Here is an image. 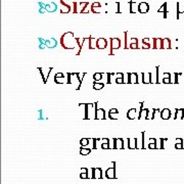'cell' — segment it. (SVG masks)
Listing matches in <instances>:
<instances>
[{"instance_id": "1", "label": "cell", "mask_w": 184, "mask_h": 184, "mask_svg": "<svg viewBox=\"0 0 184 184\" xmlns=\"http://www.w3.org/2000/svg\"><path fill=\"white\" fill-rule=\"evenodd\" d=\"M75 41H77V38L76 39L74 38L73 33L69 32V33H65V34H63V36H61L60 44L63 48H65V49H74L75 47H74L73 45H69V44H72L71 42H75Z\"/></svg>"}, {"instance_id": "2", "label": "cell", "mask_w": 184, "mask_h": 184, "mask_svg": "<svg viewBox=\"0 0 184 184\" xmlns=\"http://www.w3.org/2000/svg\"><path fill=\"white\" fill-rule=\"evenodd\" d=\"M97 106H98V104L95 102V104H94V107H95V109H94V118H95V119H100V120L106 119V111H104V109H98Z\"/></svg>"}, {"instance_id": "3", "label": "cell", "mask_w": 184, "mask_h": 184, "mask_svg": "<svg viewBox=\"0 0 184 184\" xmlns=\"http://www.w3.org/2000/svg\"><path fill=\"white\" fill-rule=\"evenodd\" d=\"M113 167L107 168L106 171V177L107 179H116L117 176H116V163L113 162Z\"/></svg>"}, {"instance_id": "4", "label": "cell", "mask_w": 184, "mask_h": 184, "mask_svg": "<svg viewBox=\"0 0 184 184\" xmlns=\"http://www.w3.org/2000/svg\"><path fill=\"white\" fill-rule=\"evenodd\" d=\"M68 76H65L63 73H56L54 76V82L56 84H65V82L68 83V80L65 79Z\"/></svg>"}, {"instance_id": "5", "label": "cell", "mask_w": 184, "mask_h": 184, "mask_svg": "<svg viewBox=\"0 0 184 184\" xmlns=\"http://www.w3.org/2000/svg\"><path fill=\"white\" fill-rule=\"evenodd\" d=\"M127 77H128V80H127L128 84H138L139 83L138 75L136 73H128L127 74Z\"/></svg>"}, {"instance_id": "6", "label": "cell", "mask_w": 184, "mask_h": 184, "mask_svg": "<svg viewBox=\"0 0 184 184\" xmlns=\"http://www.w3.org/2000/svg\"><path fill=\"white\" fill-rule=\"evenodd\" d=\"M121 47V40L119 38H111V54L114 53V49H118Z\"/></svg>"}, {"instance_id": "7", "label": "cell", "mask_w": 184, "mask_h": 184, "mask_svg": "<svg viewBox=\"0 0 184 184\" xmlns=\"http://www.w3.org/2000/svg\"><path fill=\"white\" fill-rule=\"evenodd\" d=\"M91 171H92V175H91L92 179H101L102 178L101 168H91Z\"/></svg>"}, {"instance_id": "8", "label": "cell", "mask_w": 184, "mask_h": 184, "mask_svg": "<svg viewBox=\"0 0 184 184\" xmlns=\"http://www.w3.org/2000/svg\"><path fill=\"white\" fill-rule=\"evenodd\" d=\"M172 116V111L170 109H163L162 111H160V117L163 120H169Z\"/></svg>"}, {"instance_id": "9", "label": "cell", "mask_w": 184, "mask_h": 184, "mask_svg": "<svg viewBox=\"0 0 184 184\" xmlns=\"http://www.w3.org/2000/svg\"><path fill=\"white\" fill-rule=\"evenodd\" d=\"M107 46V41L104 38H99L96 40V48L98 49H106Z\"/></svg>"}, {"instance_id": "10", "label": "cell", "mask_w": 184, "mask_h": 184, "mask_svg": "<svg viewBox=\"0 0 184 184\" xmlns=\"http://www.w3.org/2000/svg\"><path fill=\"white\" fill-rule=\"evenodd\" d=\"M148 12H150V5H148V3H146V2H140L139 7H138V12L146 14Z\"/></svg>"}, {"instance_id": "11", "label": "cell", "mask_w": 184, "mask_h": 184, "mask_svg": "<svg viewBox=\"0 0 184 184\" xmlns=\"http://www.w3.org/2000/svg\"><path fill=\"white\" fill-rule=\"evenodd\" d=\"M38 71L41 73V76H42V78H43V82L46 83V82H47L48 77H49L50 72L52 71V68H50V69H48L46 73H45V69H42V68H38Z\"/></svg>"}, {"instance_id": "12", "label": "cell", "mask_w": 184, "mask_h": 184, "mask_svg": "<svg viewBox=\"0 0 184 184\" xmlns=\"http://www.w3.org/2000/svg\"><path fill=\"white\" fill-rule=\"evenodd\" d=\"M114 142H115V145L114 148L116 150H124V140L121 138H114Z\"/></svg>"}, {"instance_id": "13", "label": "cell", "mask_w": 184, "mask_h": 184, "mask_svg": "<svg viewBox=\"0 0 184 184\" xmlns=\"http://www.w3.org/2000/svg\"><path fill=\"white\" fill-rule=\"evenodd\" d=\"M141 77H142V83L143 84H150V83H152V73H142L141 74Z\"/></svg>"}, {"instance_id": "14", "label": "cell", "mask_w": 184, "mask_h": 184, "mask_svg": "<svg viewBox=\"0 0 184 184\" xmlns=\"http://www.w3.org/2000/svg\"><path fill=\"white\" fill-rule=\"evenodd\" d=\"M128 148L129 150H138L137 148V138H128Z\"/></svg>"}, {"instance_id": "15", "label": "cell", "mask_w": 184, "mask_h": 184, "mask_svg": "<svg viewBox=\"0 0 184 184\" xmlns=\"http://www.w3.org/2000/svg\"><path fill=\"white\" fill-rule=\"evenodd\" d=\"M137 113H138V109H131L128 111L127 113V118L129 120H134L135 118L137 117Z\"/></svg>"}, {"instance_id": "16", "label": "cell", "mask_w": 184, "mask_h": 184, "mask_svg": "<svg viewBox=\"0 0 184 184\" xmlns=\"http://www.w3.org/2000/svg\"><path fill=\"white\" fill-rule=\"evenodd\" d=\"M56 45H58V42H56L55 39L51 38V39H49V40H45V46H47V47L54 48V47H56Z\"/></svg>"}, {"instance_id": "17", "label": "cell", "mask_w": 184, "mask_h": 184, "mask_svg": "<svg viewBox=\"0 0 184 184\" xmlns=\"http://www.w3.org/2000/svg\"><path fill=\"white\" fill-rule=\"evenodd\" d=\"M45 8H46L47 12H55L58 7H56V4L54 3V2H50L49 4H45Z\"/></svg>"}, {"instance_id": "18", "label": "cell", "mask_w": 184, "mask_h": 184, "mask_svg": "<svg viewBox=\"0 0 184 184\" xmlns=\"http://www.w3.org/2000/svg\"><path fill=\"white\" fill-rule=\"evenodd\" d=\"M148 111H150V109H142L141 111H139V117H138V119H145V120H147Z\"/></svg>"}, {"instance_id": "19", "label": "cell", "mask_w": 184, "mask_h": 184, "mask_svg": "<svg viewBox=\"0 0 184 184\" xmlns=\"http://www.w3.org/2000/svg\"><path fill=\"white\" fill-rule=\"evenodd\" d=\"M183 113H184V109H175V115H174V119H183Z\"/></svg>"}, {"instance_id": "20", "label": "cell", "mask_w": 184, "mask_h": 184, "mask_svg": "<svg viewBox=\"0 0 184 184\" xmlns=\"http://www.w3.org/2000/svg\"><path fill=\"white\" fill-rule=\"evenodd\" d=\"M176 6H177V19H179V17H180V14L184 12V2L183 3L178 2Z\"/></svg>"}, {"instance_id": "21", "label": "cell", "mask_w": 184, "mask_h": 184, "mask_svg": "<svg viewBox=\"0 0 184 184\" xmlns=\"http://www.w3.org/2000/svg\"><path fill=\"white\" fill-rule=\"evenodd\" d=\"M138 7H139V3H137V2H132V1L130 2V12H132V14L137 12Z\"/></svg>"}, {"instance_id": "22", "label": "cell", "mask_w": 184, "mask_h": 184, "mask_svg": "<svg viewBox=\"0 0 184 184\" xmlns=\"http://www.w3.org/2000/svg\"><path fill=\"white\" fill-rule=\"evenodd\" d=\"M171 74L170 73H165L163 77V82L166 83V84H171L172 83V78H171Z\"/></svg>"}, {"instance_id": "23", "label": "cell", "mask_w": 184, "mask_h": 184, "mask_svg": "<svg viewBox=\"0 0 184 184\" xmlns=\"http://www.w3.org/2000/svg\"><path fill=\"white\" fill-rule=\"evenodd\" d=\"M167 5H168V3L167 2H165V3L160 7V9L157 10V12H164V17H165V19H167V12H168Z\"/></svg>"}, {"instance_id": "24", "label": "cell", "mask_w": 184, "mask_h": 184, "mask_svg": "<svg viewBox=\"0 0 184 184\" xmlns=\"http://www.w3.org/2000/svg\"><path fill=\"white\" fill-rule=\"evenodd\" d=\"M90 152H91V148L90 147H83V146H81V148H80V155H88Z\"/></svg>"}, {"instance_id": "25", "label": "cell", "mask_w": 184, "mask_h": 184, "mask_svg": "<svg viewBox=\"0 0 184 184\" xmlns=\"http://www.w3.org/2000/svg\"><path fill=\"white\" fill-rule=\"evenodd\" d=\"M104 87V83L102 82H94L93 83V89H95V90H100V89H102Z\"/></svg>"}, {"instance_id": "26", "label": "cell", "mask_w": 184, "mask_h": 184, "mask_svg": "<svg viewBox=\"0 0 184 184\" xmlns=\"http://www.w3.org/2000/svg\"><path fill=\"white\" fill-rule=\"evenodd\" d=\"M92 139H88V138H82V139L80 140V144L81 146H83V147H85V146H88L89 144H90V141Z\"/></svg>"}, {"instance_id": "27", "label": "cell", "mask_w": 184, "mask_h": 184, "mask_svg": "<svg viewBox=\"0 0 184 184\" xmlns=\"http://www.w3.org/2000/svg\"><path fill=\"white\" fill-rule=\"evenodd\" d=\"M157 111H159V109H152V111H148V116H147V120H152V119H155V113Z\"/></svg>"}, {"instance_id": "28", "label": "cell", "mask_w": 184, "mask_h": 184, "mask_svg": "<svg viewBox=\"0 0 184 184\" xmlns=\"http://www.w3.org/2000/svg\"><path fill=\"white\" fill-rule=\"evenodd\" d=\"M138 39L137 38H132L130 41V48H139L138 46Z\"/></svg>"}, {"instance_id": "29", "label": "cell", "mask_w": 184, "mask_h": 184, "mask_svg": "<svg viewBox=\"0 0 184 184\" xmlns=\"http://www.w3.org/2000/svg\"><path fill=\"white\" fill-rule=\"evenodd\" d=\"M93 79H94V81H96V82H99V81L102 79V74L101 73H95L93 75Z\"/></svg>"}, {"instance_id": "30", "label": "cell", "mask_w": 184, "mask_h": 184, "mask_svg": "<svg viewBox=\"0 0 184 184\" xmlns=\"http://www.w3.org/2000/svg\"><path fill=\"white\" fill-rule=\"evenodd\" d=\"M86 75L85 73H83V74H81V73H76V76H77V78H78V80L80 81V83L82 84V81H83V78H84V76Z\"/></svg>"}, {"instance_id": "31", "label": "cell", "mask_w": 184, "mask_h": 184, "mask_svg": "<svg viewBox=\"0 0 184 184\" xmlns=\"http://www.w3.org/2000/svg\"><path fill=\"white\" fill-rule=\"evenodd\" d=\"M109 118L111 120H117L119 118V113H116V114H109Z\"/></svg>"}, {"instance_id": "32", "label": "cell", "mask_w": 184, "mask_h": 184, "mask_svg": "<svg viewBox=\"0 0 184 184\" xmlns=\"http://www.w3.org/2000/svg\"><path fill=\"white\" fill-rule=\"evenodd\" d=\"M147 147L148 148H150V150H157V143H148V145H147Z\"/></svg>"}, {"instance_id": "33", "label": "cell", "mask_w": 184, "mask_h": 184, "mask_svg": "<svg viewBox=\"0 0 184 184\" xmlns=\"http://www.w3.org/2000/svg\"><path fill=\"white\" fill-rule=\"evenodd\" d=\"M175 148H176V150H183V142L175 143Z\"/></svg>"}, {"instance_id": "34", "label": "cell", "mask_w": 184, "mask_h": 184, "mask_svg": "<svg viewBox=\"0 0 184 184\" xmlns=\"http://www.w3.org/2000/svg\"><path fill=\"white\" fill-rule=\"evenodd\" d=\"M97 141H99V139H96V138H93L92 139V142H93V146H92V150H96V143H97Z\"/></svg>"}, {"instance_id": "35", "label": "cell", "mask_w": 184, "mask_h": 184, "mask_svg": "<svg viewBox=\"0 0 184 184\" xmlns=\"http://www.w3.org/2000/svg\"><path fill=\"white\" fill-rule=\"evenodd\" d=\"M80 178L81 179H87V178H89L88 173H81V174H80Z\"/></svg>"}, {"instance_id": "36", "label": "cell", "mask_w": 184, "mask_h": 184, "mask_svg": "<svg viewBox=\"0 0 184 184\" xmlns=\"http://www.w3.org/2000/svg\"><path fill=\"white\" fill-rule=\"evenodd\" d=\"M124 78H117L116 79V83L117 84H124Z\"/></svg>"}, {"instance_id": "37", "label": "cell", "mask_w": 184, "mask_h": 184, "mask_svg": "<svg viewBox=\"0 0 184 184\" xmlns=\"http://www.w3.org/2000/svg\"><path fill=\"white\" fill-rule=\"evenodd\" d=\"M127 37L128 36H127V32H126L125 33V48H128V43H127L128 41H127Z\"/></svg>"}, {"instance_id": "38", "label": "cell", "mask_w": 184, "mask_h": 184, "mask_svg": "<svg viewBox=\"0 0 184 184\" xmlns=\"http://www.w3.org/2000/svg\"><path fill=\"white\" fill-rule=\"evenodd\" d=\"M81 173H88V169H87V168H82V169H81Z\"/></svg>"}, {"instance_id": "39", "label": "cell", "mask_w": 184, "mask_h": 184, "mask_svg": "<svg viewBox=\"0 0 184 184\" xmlns=\"http://www.w3.org/2000/svg\"><path fill=\"white\" fill-rule=\"evenodd\" d=\"M180 142H183L182 138H177V139H176V143H180Z\"/></svg>"}, {"instance_id": "40", "label": "cell", "mask_w": 184, "mask_h": 184, "mask_svg": "<svg viewBox=\"0 0 184 184\" xmlns=\"http://www.w3.org/2000/svg\"><path fill=\"white\" fill-rule=\"evenodd\" d=\"M183 119H184V113H183Z\"/></svg>"}]
</instances>
